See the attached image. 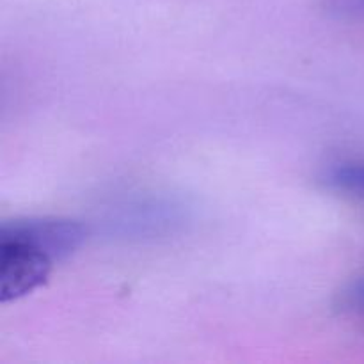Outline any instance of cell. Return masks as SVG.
Segmentation results:
<instances>
[{"label": "cell", "instance_id": "6da1fadb", "mask_svg": "<svg viewBox=\"0 0 364 364\" xmlns=\"http://www.w3.org/2000/svg\"><path fill=\"white\" fill-rule=\"evenodd\" d=\"M87 238V228L71 219L59 217H31L4 223L0 240H13L48 255L53 262L73 255Z\"/></svg>", "mask_w": 364, "mask_h": 364}, {"label": "cell", "instance_id": "7a4b0ae2", "mask_svg": "<svg viewBox=\"0 0 364 364\" xmlns=\"http://www.w3.org/2000/svg\"><path fill=\"white\" fill-rule=\"evenodd\" d=\"M53 263L48 255L31 245L0 240V301H14L41 287Z\"/></svg>", "mask_w": 364, "mask_h": 364}, {"label": "cell", "instance_id": "3957f363", "mask_svg": "<svg viewBox=\"0 0 364 364\" xmlns=\"http://www.w3.org/2000/svg\"><path fill=\"white\" fill-rule=\"evenodd\" d=\"M331 188L364 201V162H341L329 167L323 176Z\"/></svg>", "mask_w": 364, "mask_h": 364}, {"label": "cell", "instance_id": "277c9868", "mask_svg": "<svg viewBox=\"0 0 364 364\" xmlns=\"http://www.w3.org/2000/svg\"><path fill=\"white\" fill-rule=\"evenodd\" d=\"M345 308L350 313H354L355 316L364 320V277L355 281L350 288L347 290L343 299Z\"/></svg>", "mask_w": 364, "mask_h": 364}, {"label": "cell", "instance_id": "5b68a950", "mask_svg": "<svg viewBox=\"0 0 364 364\" xmlns=\"http://www.w3.org/2000/svg\"><path fill=\"white\" fill-rule=\"evenodd\" d=\"M333 11L341 16H364V0H333Z\"/></svg>", "mask_w": 364, "mask_h": 364}]
</instances>
